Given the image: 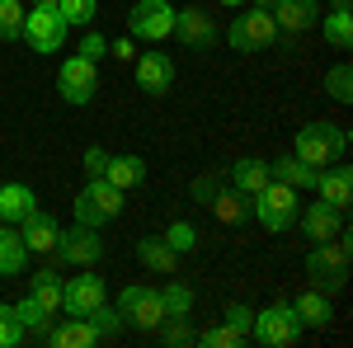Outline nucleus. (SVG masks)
<instances>
[{"label": "nucleus", "mask_w": 353, "mask_h": 348, "mask_svg": "<svg viewBox=\"0 0 353 348\" xmlns=\"http://www.w3.org/2000/svg\"><path fill=\"white\" fill-rule=\"evenodd\" d=\"M217 5H226V10H236V5H245V0H217Z\"/></svg>", "instance_id": "nucleus-46"}, {"label": "nucleus", "mask_w": 353, "mask_h": 348, "mask_svg": "<svg viewBox=\"0 0 353 348\" xmlns=\"http://www.w3.org/2000/svg\"><path fill=\"white\" fill-rule=\"evenodd\" d=\"M193 344H203V348H241V344H245V334H236L231 325L221 320V325H208L203 334H193Z\"/></svg>", "instance_id": "nucleus-38"}, {"label": "nucleus", "mask_w": 353, "mask_h": 348, "mask_svg": "<svg viewBox=\"0 0 353 348\" xmlns=\"http://www.w3.org/2000/svg\"><path fill=\"white\" fill-rule=\"evenodd\" d=\"M137 259L151 268V273H174L179 268V254L165 245V236H141L137 240Z\"/></svg>", "instance_id": "nucleus-28"}, {"label": "nucleus", "mask_w": 353, "mask_h": 348, "mask_svg": "<svg viewBox=\"0 0 353 348\" xmlns=\"http://www.w3.org/2000/svg\"><path fill=\"white\" fill-rule=\"evenodd\" d=\"M208 212H212V221H221V226H245L250 221V198H245L241 188L221 184L212 198H208Z\"/></svg>", "instance_id": "nucleus-19"}, {"label": "nucleus", "mask_w": 353, "mask_h": 348, "mask_svg": "<svg viewBox=\"0 0 353 348\" xmlns=\"http://www.w3.org/2000/svg\"><path fill=\"white\" fill-rule=\"evenodd\" d=\"M349 259H353V245H349V231H339L334 240H321L311 254H306V278L316 292H344L349 287Z\"/></svg>", "instance_id": "nucleus-1"}, {"label": "nucleus", "mask_w": 353, "mask_h": 348, "mask_svg": "<svg viewBox=\"0 0 353 348\" xmlns=\"http://www.w3.org/2000/svg\"><path fill=\"white\" fill-rule=\"evenodd\" d=\"M66 33H71V24L61 19V10H57V5H33V10L24 14V43H28L38 57L61 52Z\"/></svg>", "instance_id": "nucleus-8"}, {"label": "nucleus", "mask_w": 353, "mask_h": 348, "mask_svg": "<svg viewBox=\"0 0 353 348\" xmlns=\"http://www.w3.org/2000/svg\"><path fill=\"white\" fill-rule=\"evenodd\" d=\"M174 38H179L189 52H212L221 33H217V24H212V14H208V10L184 5V10H174Z\"/></svg>", "instance_id": "nucleus-12"}, {"label": "nucleus", "mask_w": 353, "mask_h": 348, "mask_svg": "<svg viewBox=\"0 0 353 348\" xmlns=\"http://www.w3.org/2000/svg\"><path fill=\"white\" fill-rule=\"evenodd\" d=\"M14 320L24 325L28 339H43V334H48V325H52V311H48L38 296H19V301H14Z\"/></svg>", "instance_id": "nucleus-29"}, {"label": "nucleus", "mask_w": 353, "mask_h": 348, "mask_svg": "<svg viewBox=\"0 0 353 348\" xmlns=\"http://www.w3.org/2000/svg\"><path fill=\"white\" fill-rule=\"evenodd\" d=\"M137 90H146L151 99H161L174 90V57L165 52H141L137 57Z\"/></svg>", "instance_id": "nucleus-15"}, {"label": "nucleus", "mask_w": 353, "mask_h": 348, "mask_svg": "<svg viewBox=\"0 0 353 348\" xmlns=\"http://www.w3.org/2000/svg\"><path fill=\"white\" fill-rule=\"evenodd\" d=\"M273 174H269V161H259V156H245V161L231 165V188H241L245 198H254L259 188L269 184Z\"/></svg>", "instance_id": "nucleus-27"}, {"label": "nucleus", "mask_w": 353, "mask_h": 348, "mask_svg": "<svg viewBox=\"0 0 353 348\" xmlns=\"http://www.w3.org/2000/svg\"><path fill=\"white\" fill-rule=\"evenodd\" d=\"M128 33L141 43H165L174 33V5L170 0H137L128 14Z\"/></svg>", "instance_id": "nucleus-10"}, {"label": "nucleus", "mask_w": 353, "mask_h": 348, "mask_svg": "<svg viewBox=\"0 0 353 348\" xmlns=\"http://www.w3.org/2000/svg\"><path fill=\"white\" fill-rule=\"evenodd\" d=\"M165 245H170L179 259L193 254V249H198V226H193V221H170V226H165Z\"/></svg>", "instance_id": "nucleus-36"}, {"label": "nucleus", "mask_w": 353, "mask_h": 348, "mask_svg": "<svg viewBox=\"0 0 353 348\" xmlns=\"http://www.w3.org/2000/svg\"><path fill=\"white\" fill-rule=\"evenodd\" d=\"M33 212H38V193L28 184H5L0 188V221H5V226H24Z\"/></svg>", "instance_id": "nucleus-20"}, {"label": "nucleus", "mask_w": 353, "mask_h": 348, "mask_svg": "<svg viewBox=\"0 0 353 348\" xmlns=\"http://www.w3.org/2000/svg\"><path fill=\"white\" fill-rule=\"evenodd\" d=\"M118 316H123V329H141V334H156V325L165 320V301H161V287H123L118 292Z\"/></svg>", "instance_id": "nucleus-5"}, {"label": "nucleus", "mask_w": 353, "mask_h": 348, "mask_svg": "<svg viewBox=\"0 0 353 348\" xmlns=\"http://www.w3.org/2000/svg\"><path fill=\"white\" fill-rule=\"evenodd\" d=\"M156 334H161L165 348H189L193 344V329H189V316H165L156 325Z\"/></svg>", "instance_id": "nucleus-34"}, {"label": "nucleus", "mask_w": 353, "mask_h": 348, "mask_svg": "<svg viewBox=\"0 0 353 348\" xmlns=\"http://www.w3.org/2000/svg\"><path fill=\"white\" fill-rule=\"evenodd\" d=\"M109 57H118V61H137L132 38H118V43H109Z\"/></svg>", "instance_id": "nucleus-44"}, {"label": "nucleus", "mask_w": 353, "mask_h": 348, "mask_svg": "<svg viewBox=\"0 0 353 348\" xmlns=\"http://www.w3.org/2000/svg\"><path fill=\"white\" fill-rule=\"evenodd\" d=\"M297 212H301V193L288 188V184H278V179H269V184L250 198V216H254L264 231H273V236L292 231V226H297Z\"/></svg>", "instance_id": "nucleus-2"}, {"label": "nucleus", "mask_w": 353, "mask_h": 348, "mask_svg": "<svg viewBox=\"0 0 353 348\" xmlns=\"http://www.w3.org/2000/svg\"><path fill=\"white\" fill-rule=\"evenodd\" d=\"M292 311H297L301 329H325L330 320H334V306H330L325 292H316V287H306V292L292 301Z\"/></svg>", "instance_id": "nucleus-24"}, {"label": "nucleus", "mask_w": 353, "mask_h": 348, "mask_svg": "<svg viewBox=\"0 0 353 348\" xmlns=\"http://www.w3.org/2000/svg\"><path fill=\"white\" fill-rule=\"evenodd\" d=\"M57 90L71 108H85L94 94H99V66L85 61V57H66L61 61V76H57Z\"/></svg>", "instance_id": "nucleus-11"}, {"label": "nucleus", "mask_w": 353, "mask_h": 348, "mask_svg": "<svg viewBox=\"0 0 353 348\" xmlns=\"http://www.w3.org/2000/svg\"><path fill=\"white\" fill-rule=\"evenodd\" d=\"M33 5H57V0H33Z\"/></svg>", "instance_id": "nucleus-47"}, {"label": "nucleus", "mask_w": 353, "mask_h": 348, "mask_svg": "<svg viewBox=\"0 0 353 348\" xmlns=\"http://www.w3.org/2000/svg\"><path fill=\"white\" fill-rule=\"evenodd\" d=\"M325 94L334 104H353V66L349 61H339V66L325 71Z\"/></svg>", "instance_id": "nucleus-31"}, {"label": "nucleus", "mask_w": 353, "mask_h": 348, "mask_svg": "<svg viewBox=\"0 0 353 348\" xmlns=\"http://www.w3.org/2000/svg\"><path fill=\"white\" fill-rule=\"evenodd\" d=\"M250 339H259V344H269V348H292L297 344L301 320H297V311H292V301H273V306H264V311H254Z\"/></svg>", "instance_id": "nucleus-7"}, {"label": "nucleus", "mask_w": 353, "mask_h": 348, "mask_svg": "<svg viewBox=\"0 0 353 348\" xmlns=\"http://www.w3.org/2000/svg\"><path fill=\"white\" fill-rule=\"evenodd\" d=\"M123 198H128V193H123V188H113L109 179L99 174V179H90V184L76 193L71 212H76V221H81V226H109V221H118V216H123V207H128Z\"/></svg>", "instance_id": "nucleus-4"}, {"label": "nucleus", "mask_w": 353, "mask_h": 348, "mask_svg": "<svg viewBox=\"0 0 353 348\" xmlns=\"http://www.w3.org/2000/svg\"><path fill=\"white\" fill-rule=\"evenodd\" d=\"M221 320L231 325V329H236V334H245V339H250V325H254V311H250V306H245V301H231V306H226V311H221Z\"/></svg>", "instance_id": "nucleus-40"}, {"label": "nucleus", "mask_w": 353, "mask_h": 348, "mask_svg": "<svg viewBox=\"0 0 353 348\" xmlns=\"http://www.w3.org/2000/svg\"><path fill=\"white\" fill-rule=\"evenodd\" d=\"M28 296H38L48 311H61V278H57V268H38L33 278H28Z\"/></svg>", "instance_id": "nucleus-30"}, {"label": "nucleus", "mask_w": 353, "mask_h": 348, "mask_svg": "<svg viewBox=\"0 0 353 348\" xmlns=\"http://www.w3.org/2000/svg\"><path fill=\"white\" fill-rule=\"evenodd\" d=\"M292 156H301V161L316 165V170H325V165L349 156V132L339 123H306L292 136Z\"/></svg>", "instance_id": "nucleus-3"}, {"label": "nucleus", "mask_w": 353, "mask_h": 348, "mask_svg": "<svg viewBox=\"0 0 353 348\" xmlns=\"http://www.w3.org/2000/svg\"><path fill=\"white\" fill-rule=\"evenodd\" d=\"M353 0H330V14H321V24H325V43L330 48H339V52H349L353 48Z\"/></svg>", "instance_id": "nucleus-22"}, {"label": "nucleus", "mask_w": 353, "mask_h": 348, "mask_svg": "<svg viewBox=\"0 0 353 348\" xmlns=\"http://www.w3.org/2000/svg\"><path fill=\"white\" fill-rule=\"evenodd\" d=\"M76 57H85V61L99 66V61L109 57V38H104V33H85V43H81V52H76Z\"/></svg>", "instance_id": "nucleus-41"}, {"label": "nucleus", "mask_w": 353, "mask_h": 348, "mask_svg": "<svg viewBox=\"0 0 353 348\" xmlns=\"http://www.w3.org/2000/svg\"><path fill=\"white\" fill-rule=\"evenodd\" d=\"M57 10L71 28H90L99 19V0H57Z\"/></svg>", "instance_id": "nucleus-33"}, {"label": "nucleus", "mask_w": 353, "mask_h": 348, "mask_svg": "<svg viewBox=\"0 0 353 348\" xmlns=\"http://www.w3.org/2000/svg\"><path fill=\"white\" fill-rule=\"evenodd\" d=\"M104 165H109V151H104V146H85V174H90V179H99Z\"/></svg>", "instance_id": "nucleus-42"}, {"label": "nucleus", "mask_w": 353, "mask_h": 348, "mask_svg": "<svg viewBox=\"0 0 353 348\" xmlns=\"http://www.w3.org/2000/svg\"><path fill=\"white\" fill-rule=\"evenodd\" d=\"M269 174L278 179V184L297 188V193H306V188H316V165H306L301 156H278V161H269Z\"/></svg>", "instance_id": "nucleus-23"}, {"label": "nucleus", "mask_w": 353, "mask_h": 348, "mask_svg": "<svg viewBox=\"0 0 353 348\" xmlns=\"http://www.w3.org/2000/svg\"><path fill=\"white\" fill-rule=\"evenodd\" d=\"M28 334H24V325L14 320V306H5L0 301V348H19Z\"/></svg>", "instance_id": "nucleus-39"}, {"label": "nucleus", "mask_w": 353, "mask_h": 348, "mask_svg": "<svg viewBox=\"0 0 353 348\" xmlns=\"http://www.w3.org/2000/svg\"><path fill=\"white\" fill-rule=\"evenodd\" d=\"M24 38V0H0V43Z\"/></svg>", "instance_id": "nucleus-35"}, {"label": "nucleus", "mask_w": 353, "mask_h": 348, "mask_svg": "<svg viewBox=\"0 0 353 348\" xmlns=\"http://www.w3.org/2000/svg\"><path fill=\"white\" fill-rule=\"evenodd\" d=\"M273 5H278V0H254V10H273Z\"/></svg>", "instance_id": "nucleus-45"}, {"label": "nucleus", "mask_w": 353, "mask_h": 348, "mask_svg": "<svg viewBox=\"0 0 353 348\" xmlns=\"http://www.w3.org/2000/svg\"><path fill=\"white\" fill-rule=\"evenodd\" d=\"M311 193L349 212V203H353V170H349V165H339V161L325 165V170L316 174V188H311Z\"/></svg>", "instance_id": "nucleus-17"}, {"label": "nucleus", "mask_w": 353, "mask_h": 348, "mask_svg": "<svg viewBox=\"0 0 353 348\" xmlns=\"http://www.w3.org/2000/svg\"><path fill=\"white\" fill-rule=\"evenodd\" d=\"M104 179H109L113 188H141L146 184V161L141 156H109V165H104Z\"/></svg>", "instance_id": "nucleus-26"}, {"label": "nucleus", "mask_w": 353, "mask_h": 348, "mask_svg": "<svg viewBox=\"0 0 353 348\" xmlns=\"http://www.w3.org/2000/svg\"><path fill=\"white\" fill-rule=\"evenodd\" d=\"M57 259L66 268H94L99 259H104V240H99V226H71V231H61L57 236Z\"/></svg>", "instance_id": "nucleus-9"}, {"label": "nucleus", "mask_w": 353, "mask_h": 348, "mask_svg": "<svg viewBox=\"0 0 353 348\" xmlns=\"http://www.w3.org/2000/svg\"><path fill=\"white\" fill-rule=\"evenodd\" d=\"M43 344H48V348H94V344H99V334H94V325L85 320V316H66L61 325H48Z\"/></svg>", "instance_id": "nucleus-18"}, {"label": "nucleus", "mask_w": 353, "mask_h": 348, "mask_svg": "<svg viewBox=\"0 0 353 348\" xmlns=\"http://www.w3.org/2000/svg\"><path fill=\"white\" fill-rule=\"evenodd\" d=\"M85 320L94 325V334H99V339H113V334H123V316H118V306H109V301H99V306H94Z\"/></svg>", "instance_id": "nucleus-37"}, {"label": "nucleus", "mask_w": 353, "mask_h": 348, "mask_svg": "<svg viewBox=\"0 0 353 348\" xmlns=\"http://www.w3.org/2000/svg\"><path fill=\"white\" fill-rule=\"evenodd\" d=\"M269 14L278 24V33H311L325 10H321V0H278Z\"/></svg>", "instance_id": "nucleus-16"}, {"label": "nucleus", "mask_w": 353, "mask_h": 348, "mask_svg": "<svg viewBox=\"0 0 353 348\" xmlns=\"http://www.w3.org/2000/svg\"><path fill=\"white\" fill-rule=\"evenodd\" d=\"M24 264H28L24 236H19L14 226H5V221H0V278H19Z\"/></svg>", "instance_id": "nucleus-25"}, {"label": "nucleus", "mask_w": 353, "mask_h": 348, "mask_svg": "<svg viewBox=\"0 0 353 348\" xmlns=\"http://www.w3.org/2000/svg\"><path fill=\"white\" fill-rule=\"evenodd\" d=\"M99 301H109V292H104V278L90 273V268H81L76 278L61 283V311L66 316H90Z\"/></svg>", "instance_id": "nucleus-13"}, {"label": "nucleus", "mask_w": 353, "mask_h": 348, "mask_svg": "<svg viewBox=\"0 0 353 348\" xmlns=\"http://www.w3.org/2000/svg\"><path fill=\"white\" fill-rule=\"evenodd\" d=\"M19 236H24L28 254H52V249H57V236H61V226H57L52 212H43V207H38V212H33L24 226H19Z\"/></svg>", "instance_id": "nucleus-21"}, {"label": "nucleus", "mask_w": 353, "mask_h": 348, "mask_svg": "<svg viewBox=\"0 0 353 348\" xmlns=\"http://www.w3.org/2000/svg\"><path fill=\"white\" fill-rule=\"evenodd\" d=\"M161 301H165V316H189L193 311V287L179 283V278H170L161 287Z\"/></svg>", "instance_id": "nucleus-32"}, {"label": "nucleus", "mask_w": 353, "mask_h": 348, "mask_svg": "<svg viewBox=\"0 0 353 348\" xmlns=\"http://www.w3.org/2000/svg\"><path fill=\"white\" fill-rule=\"evenodd\" d=\"M297 226L306 231V240H334L339 231H349V212L344 207H334V203H325V198H316L306 212H297Z\"/></svg>", "instance_id": "nucleus-14"}, {"label": "nucleus", "mask_w": 353, "mask_h": 348, "mask_svg": "<svg viewBox=\"0 0 353 348\" xmlns=\"http://www.w3.org/2000/svg\"><path fill=\"white\" fill-rule=\"evenodd\" d=\"M226 43H231V52H269L273 43H278V24H273L269 10H245V14H236L231 19V28H226Z\"/></svg>", "instance_id": "nucleus-6"}, {"label": "nucleus", "mask_w": 353, "mask_h": 348, "mask_svg": "<svg viewBox=\"0 0 353 348\" xmlns=\"http://www.w3.org/2000/svg\"><path fill=\"white\" fill-rule=\"evenodd\" d=\"M221 188V179H212V174H203V179H193V203H203L208 207V198Z\"/></svg>", "instance_id": "nucleus-43"}]
</instances>
